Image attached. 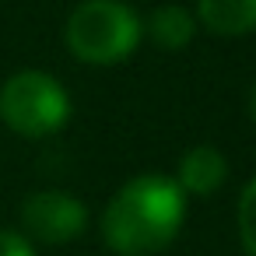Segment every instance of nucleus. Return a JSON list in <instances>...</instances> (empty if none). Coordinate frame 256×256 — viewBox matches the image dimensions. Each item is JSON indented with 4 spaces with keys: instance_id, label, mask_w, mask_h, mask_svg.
I'll use <instances>...</instances> for the list:
<instances>
[{
    "instance_id": "6",
    "label": "nucleus",
    "mask_w": 256,
    "mask_h": 256,
    "mask_svg": "<svg viewBox=\"0 0 256 256\" xmlns=\"http://www.w3.org/2000/svg\"><path fill=\"white\" fill-rule=\"evenodd\" d=\"M196 25L214 36L256 32V0H196Z\"/></svg>"
},
{
    "instance_id": "4",
    "label": "nucleus",
    "mask_w": 256,
    "mask_h": 256,
    "mask_svg": "<svg viewBox=\"0 0 256 256\" xmlns=\"http://www.w3.org/2000/svg\"><path fill=\"white\" fill-rule=\"evenodd\" d=\"M22 224H25V238L46 242V246H64L81 238V232L88 228V207L64 190H39L28 193L22 204Z\"/></svg>"
},
{
    "instance_id": "8",
    "label": "nucleus",
    "mask_w": 256,
    "mask_h": 256,
    "mask_svg": "<svg viewBox=\"0 0 256 256\" xmlns=\"http://www.w3.org/2000/svg\"><path fill=\"white\" fill-rule=\"evenodd\" d=\"M238 238L246 252L256 256V179H249L238 196Z\"/></svg>"
},
{
    "instance_id": "2",
    "label": "nucleus",
    "mask_w": 256,
    "mask_h": 256,
    "mask_svg": "<svg viewBox=\"0 0 256 256\" xmlns=\"http://www.w3.org/2000/svg\"><path fill=\"white\" fill-rule=\"evenodd\" d=\"M144 36V22L123 0H81L70 11L64 39L67 50L92 67L123 64Z\"/></svg>"
},
{
    "instance_id": "10",
    "label": "nucleus",
    "mask_w": 256,
    "mask_h": 256,
    "mask_svg": "<svg viewBox=\"0 0 256 256\" xmlns=\"http://www.w3.org/2000/svg\"><path fill=\"white\" fill-rule=\"evenodd\" d=\"M249 116H252V123H256V81H252V88H249Z\"/></svg>"
},
{
    "instance_id": "7",
    "label": "nucleus",
    "mask_w": 256,
    "mask_h": 256,
    "mask_svg": "<svg viewBox=\"0 0 256 256\" xmlns=\"http://www.w3.org/2000/svg\"><path fill=\"white\" fill-rule=\"evenodd\" d=\"M148 32H151V39H154L162 50H168V53L186 50V46L193 42V36H196V14L186 11V8H179V4H162V8H154L151 18H148Z\"/></svg>"
},
{
    "instance_id": "5",
    "label": "nucleus",
    "mask_w": 256,
    "mask_h": 256,
    "mask_svg": "<svg viewBox=\"0 0 256 256\" xmlns=\"http://www.w3.org/2000/svg\"><path fill=\"white\" fill-rule=\"evenodd\" d=\"M228 179V158L214 148V144H196L182 154L176 182L186 196H210L224 186Z\"/></svg>"
},
{
    "instance_id": "1",
    "label": "nucleus",
    "mask_w": 256,
    "mask_h": 256,
    "mask_svg": "<svg viewBox=\"0 0 256 256\" xmlns=\"http://www.w3.org/2000/svg\"><path fill=\"white\" fill-rule=\"evenodd\" d=\"M186 221V193L176 179L148 172L123 182L102 214V238L120 256H154L176 242Z\"/></svg>"
},
{
    "instance_id": "3",
    "label": "nucleus",
    "mask_w": 256,
    "mask_h": 256,
    "mask_svg": "<svg viewBox=\"0 0 256 256\" xmlns=\"http://www.w3.org/2000/svg\"><path fill=\"white\" fill-rule=\"evenodd\" d=\"M0 120L18 137H50L70 120V95L46 70H18L0 84Z\"/></svg>"
},
{
    "instance_id": "9",
    "label": "nucleus",
    "mask_w": 256,
    "mask_h": 256,
    "mask_svg": "<svg viewBox=\"0 0 256 256\" xmlns=\"http://www.w3.org/2000/svg\"><path fill=\"white\" fill-rule=\"evenodd\" d=\"M0 256H36L32 238H25L22 232H11V228H0Z\"/></svg>"
}]
</instances>
